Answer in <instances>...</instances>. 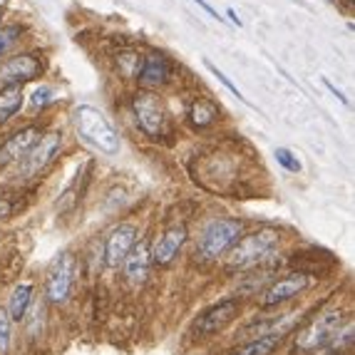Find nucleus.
Listing matches in <instances>:
<instances>
[{"instance_id":"nucleus-1","label":"nucleus","mask_w":355,"mask_h":355,"mask_svg":"<svg viewBox=\"0 0 355 355\" xmlns=\"http://www.w3.org/2000/svg\"><path fill=\"white\" fill-rule=\"evenodd\" d=\"M281 246V234L276 229H263L256 231L251 236L241 239L231 246L226 254H229V268H254L263 261L271 259Z\"/></svg>"},{"instance_id":"nucleus-2","label":"nucleus","mask_w":355,"mask_h":355,"mask_svg":"<svg viewBox=\"0 0 355 355\" xmlns=\"http://www.w3.org/2000/svg\"><path fill=\"white\" fill-rule=\"evenodd\" d=\"M72 122H75L77 135L87 139L89 144H95L105 154H117L119 152V135L110 119L97 110V107L83 105L72 112Z\"/></svg>"},{"instance_id":"nucleus-3","label":"nucleus","mask_w":355,"mask_h":355,"mask_svg":"<svg viewBox=\"0 0 355 355\" xmlns=\"http://www.w3.org/2000/svg\"><path fill=\"white\" fill-rule=\"evenodd\" d=\"M132 112L139 130L154 139V142H162L169 137V114H166L164 105L154 92H137L132 97Z\"/></svg>"},{"instance_id":"nucleus-4","label":"nucleus","mask_w":355,"mask_h":355,"mask_svg":"<svg viewBox=\"0 0 355 355\" xmlns=\"http://www.w3.org/2000/svg\"><path fill=\"white\" fill-rule=\"evenodd\" d=\"M241 231L243 224L236 219H214L199 239V256L204 261H216L239 241Z\"/></svg>"},{"instance_id":"nucleus-5","label":"nucleus","mask_w":355,"mask_h":355,"mask_svg":"<svg viewBox=\"0 0 355 355\" xmlns=\"http://www.w3.org/2000/svg\"><path fill=\"white\" fill-rule=\"evenodd\" d=\"M42 70H45V58H40V55H33V53L15 55V58L6 60L0 65V89L23 87L25 83L42 75Z\"/></svg>"},{"instance_id":"nucleus-6","label":"nucleus","mask_w":355,"mask_h":355,"mask_svg":"<svg viewBox=\"0 0 355 355\" xmlns=\"http://www.w3.org/2000/svg\"><path fill=\"white\" fill-rule=\"evenodd\" d=\"M60 149H62V137H60L58 132H53V135H42L40 139L20 157V159H23L20 177H25V179L37 177L45 166L53 164V159L60 154Z\"/></svg>"},{"instance_id":"nucleus-7","label":"nucleus","mask_w":355,"mask_h":355,"mask_svg":"<svg viewBox=\"0 0 355 355\" xmlns=\"http://www.w3.org/2000/svg\"><path fill=\"white\" fill-rule=\"evenodd\" d=\"M241 311L239 298H224V301L209 306L204 313H199V318L194 320V336H211L219 333L221 328H226L231 320L236 318Z\"/></svg>"},{"instance_id":"nucleus-8","label":"nucleus","mask_w":355,"mask_h":355,"mask_svg":"<svg viewBox=\"0 0 355 355\" xmlns=\"http://www.w3.org/2000/svg\"><path fill=\"white\" fill-rule=\"evenodd\" d=\"M72 281H75V259L72 254H62L58 259V263L50 271L48 279V298L53 303H62L67 301L72 291Z\"/></svg>"},{"instance_id":"nucleus-9","label":"nucleus","mask_w":355,"mask_h":355,"mask_svg":"<svg viewBox=\"0 0 355 355\" xmlns=\"http://www.w3.org/2000/svg\"><path fill=\"white\" fill-rule=\"evenodd\" d=\"M338 326H340V313H338V311H331V313L315 318L313 323L301 333V338L296 340V345L301 350L320 348V345L328 343V338L333 336V331H336Z\"/></svg>"},{"instance_id":"nucleus-10","label":"nucleus","mask_w":355,"mask_h":355,"mask_svg":"<svg viewBox=\"0 0 355 355\" xmlns=\"http://www.w3.org/2000/svg\"><path fill=\"white\" fill-rule=\"evenodd\" d=\"M137 243V229L132 224H122L107 236L105 243V263L110 268L122 266L125 256L130 254V249Z\"/></svg>"},{"instance_id":"nucleus-11","label":"nucleus","mask_w":355,"mask_h":355,"mask_svg":"<svg viewBox=\"0 0 355 355\" xmlns=\"http://www.w3.org/2000/svg\"><path fill=\"white\" fill-rule=\"evenodd\" d=\"M308 286H311V276H306V273H291L286 279L276 281L271 288H266V293L261 296V303L266 308H271V306H276V303L288 301V298L303 293Z\"/></svg>"},{"instance_id":"nucleus-12","label":"nucleus","mask_w":355,"mask_h":355,"mask_svg":"<svg viewBox=\"0 0 355 355\" xmlns=\"http://www.w3.org/2000/svg\"><path fill=\"white\" fill-rule=\"evenodd\" d=\"M169 77H172V62L164 55H147L137 70V83L142 87H159L169 83Z\"/></svg>"},{"instance_id":"nucleus-13","label":"nucleus","mask_w":355,"mask_h":355,"mask_svg":"<svg viewBox=\"0 0 355 355\" xmlns=\"http://www.w3.org/2000/svg\"><path fill=\"white\" fill-rule=\"evenodd\" d=\"M187 241V229L184 226H172V229H166L152 246V261L154 263H159V266H166V263H172L174 256L179 254V249L184 246Z\"/></svg>"},{"instance_id":"nucleus-14","label":"nucleus","mask_w":355,"mask_h":355,"mask_svg":"<svg viewBox=\"0 0 355 355\" xmlns=\"http://www.w3.org/2000/svg\"><path fill=\"white\" fill-rule=\"evenodd\" d=\"M42 137V130L35 125H30V127H23V130H18L15 135L8 139L6 144H3V149H0V159L3 162H15L20 159L25 152H28L33 144L37 142Z\"/></svg>"},{"instance_id":"nucleus-15","label":"nucleus","mask_w":355,"mask_h":355,"mask_svg":"<svg viewBox=\"0 0 355 355\" xmlns=\"http://www.w3.org/2000/svg\"><path fill=\"white\" fill-rule=\"evenodd\" d=\"M122 263H125V273L132 284H144L149 273V263H152V251L144 241H137Z\"/></svg>"},{"instance_id":"nucleus-16","label":"nucleus","mask_w":355,"mask_h":355,"mask_svg":"<svg viewBox=\"0 0 355 355\" xmlns=\"http://www.w3.org/2000/svg\"><path fill=\"white\" fill-rule=\"evenodd\" d=\"M30 301H33V284H18L12 288L10 303H8V313L12 320H23L28 313Z\"/></svg>"},{"instance_id":"nucleus-17","label":"nucleus","mask_w":355,"mask_h":355,"mask_svg":"<svg viewBox=\"0 0 355 355\" xmlns=\"http://www.w3.org/2000/svg\"><path fill=\"white\" fill-rule=\"evenodd\" d=\"M281 336H259L249 343L239 345L236 350H231L229 355H271L273 350L279 348Z\"/></svg>"},{"instance_id":"nucleus-18","label":"nucleus","mask_w":355,"mask_h":355,"mask_svg":"<svg viewBox=\"0 0 355 355\" xmlns=\"http://www.w3.org/2000/svg\"><path fill=\"white\" fill-rule=\"evenodd\" d=\"M20 107H23V87L0 89V125H6Z\"/></svg>"},{"instance_id":"nucleus-19","label":"nucleus","mask_w":355,"mask_h":355,"mask_svg":"<svg viewBox=\"0 0 355 355\" xmlns=\"http://www.w3.org/2000/svg\"><path fill=\"white\" fill-rule=\"evenodd\" d=\"M216 117H219V110H216V105H211L209 100H202V97H199V100H194L189 105V119L196 127H209Z\"/></svg>"},{"instance_id":"nucleus-20","label":"nucleus","mask_w":355,"mask_h":355,"mask_svg":"<svg viewBox=\"0 0 355 355\" xmlns=\"http://www.w3.org/2000/svg\"><path fill=\"white\" fill-rule=\"evenodd\" d=\"M10 336H12V318L8 313V308H0V355H6L10 348Z\"/></svg>"},{"instance_id":"nucleus-21","label":"nucleus","mask_w":355,"mask_h":355,"mask_svg":"<svg viewBox=\"0 0 355 355\" xmlns=\"http://www.w3.org/2000/svg\"><path fill=\"white\" fill-rule=\"evenodd\" d=\"M276 162H279L284 169H288V172H293V174L301 172V162L296 159V154L291 152V149H286V147L276 149Z\"/></svg>"},{"instance_id":"nucleus-22","label":"nucleus","mask_w":355,"mask_h":355,"mask_svg":"<svg viewBox=\"0 0 355 355\" xmlns=\"http://www.w3.org/2000/svg\"><path fill=\"white\" fill-rule=\"evenodd\" d=\"M328 343H331L333 350H340V353H343L345 345L353 343V323H348V326L343 328V333H340V331H338V333L333 331V336L328 338Z\"/></svg>"},{"instance_id":"nucleus-23","label":"nucleus","mask_w":355,"mask_h":355,"mask_svg":"<svg viewBox=\"0 0 355 355\" xmlns=\"http://www.w3.org/2000/svg\"><path fill=\"white\" fill-rule=\"evenodd\" d=\"M204 65H207V70H209V72H211V75H214V77H216V80H219V83H221V85H224V87H226V89H229L231 95L236 97V100H241V102H246V105H249V100H243V95H241V92H239V89H236V87H234V83H231L229 77H226V75H224V72H221V70H219V67H216V65H211V62H209V60H204Z\"/></svg>"},{"instance_id":"nucleus-24","label":"nucleus","mask_w":355,"mask_h":355,"mask_svg":"<svg viewBox=\"0 0 355 355\" xmlns=\"http://www.w3.org/2000/svg\"><path fill=\"white\" fill-rule=\"evenodd\" d=\"M30 102H33V107H45L53 102V87L50 85H42V87H37L35 92H33V97H30Z\"/></svg>"},{"instance_id":"nucleus-25","label":"nucleus","mask_w":355,"mask_h":355,"mask_svg":"<svg viewBox=\"0 0 355 355\" xmlns=\"http://www.w3.org/2000/svg\"><path fill=\"white\" fill-rule=\"evenodd\" d=\"M119 60H125V75H137V70H139V65H142V60H139V55L137 53H122L119 55Z\"/></svg>"},{"instance_id":"nucleus-26","label":"nucleus","mask_w":355,"mask_h":355,"mask_svg":"<svg viewBox=\"0 0 355 355\" xmlns=\"http://www.w3.org/2000/svg\"><path fill=\"white\" fill-rule=\"evenodd\" d=\"M20 35V28H6L0 30V58H3V53H6L8 48H10L12 42H15V37Z\"/></svg>"},{"instance_id":"nucleus-27","label":"nucleus","mask_w":355,"mask_h":355,"mask_svg":"<svg viewBox=\"0 0 355 355\" xmlns=\"http://www.w3.org/2000/svg\"><path fill=\"white\" fill-rule=\"evenodd\" d=\"M12 211H15V207H12L10 199H0V221H3V219H10Z\"/></svg>"},{"instance_id":"nucleus-28","label":"nucleus","mask_w":355,"mask_h":355,"mask_svg":"<svg viewBox=\"0 0 355 355\" xmlns=\"http://www.w3.org/2000/svg\"><path fill=\"white\" fill-rule=\"evenodd\" d=\"M194 3H196V6H199V8H202V10H204V12H209V15H211V18H214V20H219V23H224V18H221L219 12H216V10H214V8H211V6H209L207 0H194Z\"/></svg>"},{"instance_id":"nucleus-29","label":"nucleus","mask_w":355,"mask_h":355,"mask_svg":"<svg viewBox=\"0 0 355 355\" xmlns=\"http://www.w3.org/2000/svg\"><path fill=\"white\" fill-rule=\"evenodd\" d=\"M323 85H326V87H328V89H331V92H333V95H336V97H338V100H343V102H348V100H345V95H343V92H340V89H338V87H336V85H333V83H331V80H323Z\"/></svg>"},{"instance_id":"nucleus-30","label":"nucleus","mask_w":355,"mask_h":355,"mask_svg":"<svg viewBox=\"0 0 355 355\" xmlns=\"http://www.w3.org/2000/svg\"><path fill=\"white\" fill-rule=\"evenodd\" d=\"M229 18H231V23L236 25V28H241V20H239V12L234 10V8H231V10H229Z\"/></svg>"},{"instance_id":"nucleus-31","label":"nucleus","mask_w":355,"mask_h":355,"mask_svg":"<svg viewBox=\"0 0 355 355\" xmlns=\"http://www.w3.org/2000/svg\"><path fill=\"white\" fill-rule=\"evenodd\" d=\"M0 20H3V6H0Z\"/></svg>"},{"instance_id":"nucleus-32","label":"nucleus","mask_w":355,"mask_h":355,"mask_svg":"<svg viewBox=\"0 0 355 355\" xmlns=\"http://www.w3.org/2000/svg\"><path fill=\"white\" fill-rule=\"evenodd\" d=\"M0 164H3V159H0Z\"/></svg>"},{"instance_id":"nucleus-33","label":"nucleus","mask_w":355,"mask_h":355,"mask_svg":"<svg viewBox=\"0 0 355 355\" xmlns=\"http://www.w3.org/2000/svg\"><path fill=\"white\" fill-rule=\"evenodd\" d=\"M340 355H343V353H340Z\"/></svg>"}]
</instances>
